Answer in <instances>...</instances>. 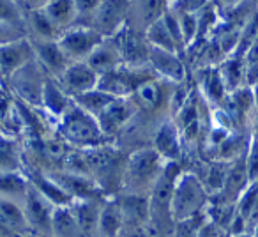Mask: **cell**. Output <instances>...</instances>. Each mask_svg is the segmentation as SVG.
Returning a JSON list of instances; mask_svg holds the SVG:
<instances>
[{
  "label": "cell",
  "mask_w": 258,
  "mask_h": 237,
  "mask_svg": "<svg viewBox=\"0 0 258 237\" xmlns=\"http://www.w3.org/2000/svg\"><path fill=\"white\" fill-rule=\"evenodd\" d=\"M166 163L168 161H165L152 145L133 151L127 156L120 193L151 197L152 190L158 184Z\"/></svg>",
  "instance_id": "obj_2"
},
{
  "label": "cell",
  "mask_w": 258,
  "mask_h": 237,
  "mask_svg": "<svg viewBox=\"0 0 258 237\" xmlns=\"http://www.w3.org/2000/svg\"><path fill=\"white\" fill-rule=\"evenodd\" d=\"M29 175L22 172H2V186H0V198L23 205L30 191Z\"/></svg>",
  "instance_id": "obj_23"
},
{
  "label": "cell",
  "mask_w": 258,
  "mask_h": 237,
  "mask_svg": "<svg viewBox=\"0 0 258 237\" xmlns=\"http://www.w3.org/2000/svg\"><path fill=\"white\" fill-rule=\"evenodd\" d=\"M166 2H168V0H166Z\"/></svg>",
  "instance_id": "obj_41"
},
{
  "label": "cell",
  "mask_w": 258,
  "mask_h": 237,
  "mask_svg": "<svg viewBox=\"0 0 258 237\" xmlns=\"http://www.w3.org/2000/svg\"><path fill=\"white\" fill-rule=\"evenodd\" d=\"M223 2H228V4H235V2H239V0H223Z\"/></svg>",
  "instance_id": "obj_39"
},
{
  "label": "cell",
  "mask_w": 258,
  "mask_h": 237,
  "mask_svg": "<svg viewBox=\"0 0 258 237\" xmlns=\"http://www.w3.org/2000/svg\"><path fill=\"white\" fill-rule=\"evenodd\" d=\"M30 41H32L34 51H36V61L46 71V75L55 80L60 78L62 73L69 68L71 61L64 53L58 41H39V39H30Z\"/></svg>",
  "instance_id": "obj_16"
},
{
  "label": "cell",
  "mask_w": 258,
  "mask_h": 237,
  "mask_svg": "<svg viewBox=\"0 0 258 237\" xmlns=\"http://www.w3.org/2000/svg\"><path fill=\"white\" fill-rule=\"evenodd\" d=\"M20 154L15 147V138L4 135L2 142V172H22Z\"/></svg>",
  "instance_id": "obj_31"
},
{
  "label": "cell",
  "mask_w": 258,
  "mask_h": 237,
  "mask_svg": "<svg viewBox=\"0 0 258 237\" xmlns=\"http://www.w3.org/2000/svg\"><path fill=\"white\" fill-rule=\"evenodd\" d=\"M27 219H29L30 226V235L32 237H51V226H53V214H55V205L37 190L36 186H30L29 197H27L25 204Z\"/></svg>",
  "instance_id": "obj_9"
},
{
  "label": "cell",
  "mask_w": 258,
  "mask_h": 237,
  "mask_svg": "<svg viewBox=\"0 0 258 237\" xmlns=\"http://www.w3.org/2000/svg\"><path fill=\"white\" fill-rule=\"evenodd\" d=\"M73 99L76 101V103L80 104V106L83 108L85 111H89L90 115H94V117L97 118V115L101 113V111L104 110V108L108 106V104L111 103L113 99H117L115 96H111V94L104 92V90L101 89H92L89 90V92L82 94V96H76L73 97Z\"/></svg>",
  "instance_id": "obj_30"
},
{
  "label": "cell",
  "mask_w": 258,
  "mask_h": 237,
  "mask_svg": "<svg viewBox=\"0 0 258 237\" xmlns=\"http://www.w3.org/2000/svg\"><path fill=\"white\" fill-rule=\"evenodd\" d=\"M87 163V173L99 184L106 197H117L122 191L127 156L111 144L83 151Z\"/></svg>",
  "instance_id": "obj_1"
},
{
  "label": "cell",
  "mask_w": 258,
  "mask_h": 237,
  "mask_svg": "<svg viewBox=\"0 0 258 237\" xmlns=\"http://www.w3.org/2000/svg\"><path fill=\"white\" fill-rule=\"evenodd\" d=\"M124 232V216L117 197H108L101 209L97 237H120Z\"/></svg>",
  "instance_id": "obj_21"
},
{
  "label": "cell",
  "mask_w": 258,
  "mask_h": 237,
  "mask_svg": "<svg viewBox=\"0 0 258 237\" xmlns=\"http://www.w3.org/2000/svg\"><path fill=\"white\" fill-rule=\"evenodd\" d=\"M41 11L51 20V23L60 32L76 25V18L80 16L75 0H51L44 8H41Z\"/></svg>",
  "instance_id": "obj_24"
},
{
  "label": "cell",
  "mask_w": 258,
  "mask_h": 237,
  "mask_svg": "<svg viewBox=\"0 0 258 237\" xmlns=\"http://www.w3.org/2000/svg\"><path fill=\"white\" fill-rule=\"evenodd\" d=\"M106 198L108 197L92 198V200H75L71 204L76 219L80 223V228H82L85 237H97L101 209H103V204Z\"/></svg>",
  "instance_id": "obj_17"
},
{
  "label": "cell",
  "mask_w": 258,
  "mask_h": 237,
  "mask_svg": "<svg viewBox=\"0 0 258 237\" xmlns=\"http://www.w3.org/2000/svg\"><path fill=\"white\" fill-rule=\"evenodd\" d=\"M32 61H36V51H34V44L30 37L2 44V48H0V68H2L4 82H8L15 73H18Z\"/></svg>",
  "instance_id": "obj_11"
},
{
  "label": "cell",
  "mask_w": 258,
  "mask_h": 237,
  "mask_svg": "<svg viewBox=\"0 0 258 237\" xmlns=\"http://www.w3.org/2000/svg\"><path fill=\"white\" fill-rule=\"evenodd\" d=\"M2 237H32V235H15V233H9L2 230Z\"/></svg>",
  "instance_id": "obj_38"
},
{
  "label": "cell",
  "mask_w": 258,
  "mask_h": 237,
  "mask_svg": "<svg viewBox=\"0 0 258 237\" xmlns=\"http://www.w3.org/2000/svg\"><path fill=\"white\" fill-rule=\"evenodd\" d=\"M152 147L165 161H179L182 156V133L175 121H163L158 124L152 137Z\"/></svg>",
  "instance_id": "obj_14"
},
{
  "label": "cell",
  "mask_w": 258,
  "mask_h": 237,
  "mask_svg": "<svg viewBox=\"0 0 258 237\" xmlns=\"http://www.w3.org/2000/svg\"><path fill=\"white\" fill-rule=\"evenodd\" d=\"M27 4V8H29V11L30 9H41V8H44V6L48 4V2H51V0H23Z\"/></svg>",
  "instance_id": "obj_36"
},
{
  "label": "cell",
  "mask_w": 258,
  "mask_h": 237,
  "mask_svg": "<svg viewBox=\"0 0 258 237\" xmlns=\"http://www.w3.org/2000/svg\"><path fill=\"white\" fill-rule=\"evenodd\" d=\"M111 39L115 41L124 66L127 68H151L149 57H151V44L144 32L137 30L127 23L122 27Z\"/></svg>",
  "instance_id": "obj_7"
},
{
  "label": "cell",
  "mask_w": 258,
  "mask_h": 237,
  "mask_svg": "<svg viewBox=\"0 0 258 237\" xmlns=\"http://www.w3.org/2000/svg\"><path fill=\"white\" fill-rule=\"evenodd\" d=\"M73 97L66 92L60 87V83L55 78L48 76L46 83H44V90H43V104L41 106L58 121L66 111L69 110V106L73 104Z\"/></svg>",
  "instance_id": "obj_22"
},
{
  "label": "cell",
  "mask_w": 258,
  "mask_h": 237,
  "mask_svg": "<svg viewBox=\"0 0 258 237\" xmlns=\"http://www.w3.org/2000/svg\"><path fill=\"white\" fill-rule=\"evenodd\" d=\"M131 0H101L99 8L92 15L90 25L103 37H113L122 27L127 25Z\"/></svg>",
  "instance_id": "obj_10"
},
{
  "label": "cell",
  "mask_w": 258,
  "mask_h": 237,
  "mask_svg": "<svg viewBox=\"0 0 258 237\" xmlns=\"http://www.w3.org/2000/svg\"><path fill=\"white\" fill-rule=\"evenodd\" d=\"M51 237H85L71 205L55 209Z\"/></svg>",
  "instance_id": "obj_25"
},
{
  "label": "cell",
  "mask_w": 258,
  "mask_h": 237,
  "mask_svg": "<svg viewBox=\"0 0 258 237\" xmlns=\"http://www.w3.org/2000/svg\"><path fill=\"white\" fill-rule=\"evenodd\" d=\"M85 62H89V66L97 73V75H106L115 69H118L120 66H124L120 57V51H118L117 44L111 37H106L96 50L92 51L89 58Z\"/></svg>",
  "instance_id": "obj_19"
},
{
  "label": "cell",
  "mask_w": 258,
  "mask_h": 237,
  "mask_svg": "<svg viewBox=\"0 0 258 237\" xmlns=\"http://www.w3.org/2000/svg\"><path fill=\"white\" fill-rule=\"evenodd\" d=\"M104 39L106 37L101 36L92 25L76 23L64 30L57 41L71 62H85Z\"/></svg>",
  "instance_id": "obj_5"
},
{
  "label": "cell",
  "mask_w": 258,
  "mask_h": 237,
  "mask_svg": "<svg viewBox=\"0 0 258 237\" xmlns=\"http://www.w3.org/2000/svg\"><path fill=\"white\" fill-rule=\"evenodd\" d=\"M246 168L247 175H249V183H256L258 181V138L251 137L249 144H247L246 152Z\"/></svg>",
  "instance_id": "obj_33"
},
{
  "label": "cell",
  "mask_w": 258,
  "mask_h": 237,
  "mask_svg": "<svg viewBox=\"0 0 258 237\" xmlns=\"http://www.w3.org/2000/svg\"><path fill=\"white\" fill-rule=\"evenodd\" d=\"M0 225L2 230L15 235H30L29 219L23 205L0 198Z\"/></svg>",
  "instance_id": "obj_20"
},
{
  "label": "cell",
  "mask_w": 258,
  "mask_h": 237,
  "mask_svg": "<svg viewBox=\"0 0 258 237\" xmlns=\"http://www.w3.org/2000/svg\"><path fill=\"white\" fill-rule=\"evenodd\" d=\"M57 82L69 96L76 97L96 89L99 83V75L90 68L89 62H71L60 78H57Z\"/></svg>",
  "instance_id": "obj_12"
},
{
  "label": "cell",
  "mask_w": 258,
  "mask_h": 237,
  "mask_svg": "<svg viewBox=\"0 0 258 237\" xmlns=\"http://www.w3.org/2000/svg\"><path fill=\"white\" fill-rule=\"evenodd\" d=\"M177 16H179L180 27H182L186 44H189L191 41H193L195 37L198 36V15H193V13L177 11Z\"/></svg>",
  "instance_id": "obj_32"
},
{
  "label": "cell",
  "mask_w": 258,
  "mask_h": 237,
  "mask_svg": "<svg viewBox=\"0 0 258 237\" xmlns=\"http://www.w3.org/2000/svg\"><path fill=\"white\" fill-rule=\"evenodd\" d=\"M16 2H18V0H16Z\"/></svg>",
  "instance_id": "obj_42"
},
{
  "label": "cell",
  "mask_w": 258,
  "mask_h": 237,
  "mask_svg": "<svg viewBox=\"0 0 258 237\" xmlns=\"http://www.w3.org/2000/svg\"><path fill=\"white\" fill-rule=\"evenodd\" d=\"M207 6H209V0H179V4H177V11L198 15V13L204 11Z\"/></svg>",
  "instance_id": "obj_34"
},
{
  "label": "cell",
  "mask_w": 258,
  "mask_h": 237,
  "mask_svg": "<svg viewBox=\"0 0 258 237\" xmlns=\"http://www.w3.org/2000/svg\"><path fill=\"white\" fill-rule=\"evenodd\" d=\"M218 68H219V73H221V78H223V82H225V87H226V90H228V94L242 89L244 82L247 83V66L242 57L226 58Z\"/></svg>",
  "instance_id": "obj_26"
},
{
  "label": "cell",
  "mask_w": 258,
  "mask_h": 237,
  "mask_svg": "<svg viewBox=\"0 0 258 237\" xmlns=\"http://www.w3.org/2000/svg\"><path fill=\"white\" fill-rule=\"evenodd\" d=\"M145 37H147V41H149L151 46L163 48V50L177 51V53H180L179 46H177L175 39H173L172 34H170V30H168V27H166L165 18H163V16L145 30Z\"/></svg>",
  "instance_id": "obj_29"
},
{
  "label": "cell",
  "mask_w": 258,
  "mask_h": 237,
  "mask_svg": "<svg viewBox=\"0 0 258 237\" xmlns=\"http://www.w3.org/2000/svg\"><path fill=\"white\" fill-rule=\"evenodd\" d=\"M212 197L195 172H182L172 197L173 221H186L207 211Z\"/></svg>",
  "instance_id": "obj_4"
},
{
  "label": "cell",
  "mask_w": 258,
  "mask_h": 237,
  "mask_svg": "<svg viewBox=\"0 0 258 237\" xmlns=\"http://www.w3.org/2000/svg\"><path fill=\"white\" fill-rule=\"evenodd\" d=\"M254 237H258V226H254V233H253Z\"/></svg>",
  "instance_id": "obj_40"
},
{
  "label": "cell",
  "mask_w": 258,
  "mask_h": 237,
  "mask_svg": "<svg viewBox=\"0 0 258 237\" xmlns=\"http://www.w3.org/2000/svg\"><path fill=\"white\" fill-rule=\"evenodd\" d=\"M76 2V8H78V13L80 15H94L96 9L99 8L101 0H75Z\"/></svg>",
  "instance_id": "obj_35"
},
{
  "label": "cell",
  "mask_w": 258,
  "mask_h": 237,
  "mask_svg": "<svg viewBox=\"0 0 258 237\" xmlns=\"http://www.w3.org/2000/svg\"><path fill=\"white\" fill-rule=\"evenodd\" d=\"M166 0H131V11H129V18H135L133 23H129L137 30L145 34V30L158 22L163 15H165Z\"/></svg>",
  "instance_id": "obj_18"
},
{
  "label": "cell",
  "mask_w": 258,
  "mask_h": 237,
  "mask_svg": "<svg viewBox=\"0 0 258 237\" xmlns=\"http://www.w3.org/2000/svg\"><path fill=\"white\" fill-rule=\"evenodd\" d=\"M48 75L37 61H32L11 76L6 83H11V89L23 103L30 106L43 104V90Z\"/></svg>",
  "instance_id": "obj_6"
},
{
  "label": "cell",
  "mask_w": 258,
  "mask_h": 237,
  "mask_svg": "<svg viewBox=\"0 0 258 237\" xmlns=\"http://www.w3.org/2000/svg\"><path fill=\"white\" fill-rule=\"evenodd\" d=\"M149 66L158 78L170 83H182L186 78V66L177 51H168L163 48L151 46Z\"/></svg>",
  "instance_id": "obj_13"
},
{
  "label": "cell",
  "mask_w": 258,
  "mask_h": 237,
  "mask_svg": "<svg viewBox=\"0 0 258 237\" xmlns=\"http://www.w3.org/2000/svg\"><path fill=\"white\" fill-rule=\"evenodd\" d=\"M202 90H204L205 97L209 101H212L214 104L225 103L226 96H228V90H226L225 82L221 78L219 68H209L205 71L204 78H202Z\"/></svg>",
  "instance_id": "obj_28"
},
{
  "label": "cell",
  "mask_w": 258,
  "mask_h": 237,
  "mask_svg": "<svg viewBox=\"0 0 258 237\" xmlns=\"http://www.w3.org/2000/svg\"><path fill=\"white\" fill-rule=\"evenodd\" d=\"M166 83L170 82H165V80L154 78L147 80L144 82L131 97L133 101L137 103L138 110H144V111H149V113H154V111H159L166 103L172 101V94L166 90Z\"/></svg>",
  "instance_id": "obj_15"
},
{
  "label": "cell",
  "mask_w": 258,
  "mask_h": 237,
  "mask_svg": "<svg viewBox=\"0 0 258 237\" xmlns=\"http://www.w3.org/2000/svg\"><path fill=\"white\" fill-rule=\"evenodd\" d=\"M251 92H253V99H254V110L258 111V82L254 85H251Z\"/></svg>",
  "instance_id": "obj_37"
},
{
  "label": "cell",
  "mask_w": 258,
  "mask_h": 237,
  "mask_svg": "<svg viewBox=\"0 0 258 237\" xmlns=\"http://www.w3.org/2000/svg\"><path fill=\"white\" fill-rule=\"evenodd\" d=\"M138 106L133 101V97H117L113 99L99 115H97V123L103 130L104 137L108 142L117 138L125 131V128L131 124L138 113Z\"/></svg>",
  "instance_id": "obj_8"
},
{
  "label": "cell",
  "mask_w": 258,
  "mask_h": 237,
  "mask_svg": "<svg viewBox=\"0 0 258 237\" xmlns=\"http://www.w3.org/2000/svg\"><path fill=\"white\" fill-rule=\"evenodd\" d=\"M27 27H29V32H32V36H34V37H30V39L57 41L62 34L41 9H30L29 20H27Z\"/></svg>",
  "instance_id": "obj_27"
},
{
  "label": "cell",
  "mask_w": 258,
  "mask_h": 237,
  "mask_svg": "<svg viewBox=\"0 0 258 237\" xmlns=\"http://www.w3.org/2000/svg\"><path fill=\"white\" fill-rule=\"evenodd\" d=\"M57 130L62 140L76 147L78 151H87V149L110 144L104 137L97 118L83 110L76 101H73L69 110L57 121Z\"/></svg>",
  "instance_id": "obj_3"
}]
</instances>
